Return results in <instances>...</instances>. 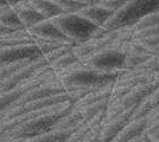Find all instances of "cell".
Returning a JSON list of instances; mask_svg holds the SVG:
<instances>
[{"instance_id": "12", "label": "cell", "mask_w": 159, "mask_h": 142, "mask_svg": "<svg viewBox=\"0 0 159 142\" xmlns=\"http://www.w3.org/2000/svg\"><path fill=\"white\" fill-rule=\"evenodd\" d=\"M50 1L57 5L64 13H77L81 8L87 6L74 0H50Z\"/></svg>"}, {"instance_id": "7", "label": "cell", "mask_w": 159, "mask_h": 142, "mask_svg": "<svg viewBox=\"0 0 159 142\" xmlns=\"http://www.w3.org/2000/svg\"><path fill=\"white\" fill-rule=\"evenodd\" d=\"M77 14L81 15L82 18H84L89 23L94 24L95 26L103 27L114 13L101 7L98 4H94V5H87L83 8H81L77 12Z\"/></svg>"}, {"instance_id": "4", "label": "cell", "mask_w": 159, "mask_h": 142, "mask_svg": "<svg viewBox=\"0 0 159 142\" xmlns=\"http://www.w3.org/2000/svg\"><path fill=\"white\" fill-rule=\"evenodd\" d=\"M42 56L43 52L37 44L17 45L0 49V67H7L23 61L36 59Z\"/></svg>"}, {"instance_id": "3", "label": "cell", "mask_w": 159, "mask_h": 142, "mask_svg": "<svg viewBox=\"0 0 159 142\" xmlns=\"http://www.w3.org/2000/svg\"><path fill=\"white\" fill-rule=\"evenodd\" d=\"M126 54L120 49H105L83 62L84 68L94 69L105 72L121 71Z\"/></svg>"}, {"instance_id": "18", "label": "cell", "mask_w": 159, "mask_h": 142, "mask_svg": "<svg viewBox=\"0 0 159 142\" xmlns=\"http://www.w3.org/2000/svg\"><path fill=\"white\" fill-rule=\"evenodd\" d=\"M5 8H6V7H5ZM2 10H4V8H0V12H1V11H2Z\"/></svg>"}, {"instance_id": "8", "label": "cell", "mask_w": 159, "mask_h": 142, "mask_svg": "<svg viewBox=\"0 0 159 142\" xmlns=\"http://www.w3.org/2000/svg\"><path fill=\"white\" fill-rule=\"evenodd\" d=\"M12 8L16 11V13L19 18V21L25 30L37 25L40 21L45 20L36 10H33L32 7L29 5L27 0H21Z\"/></svg>"}, {"instance_id": "10", "label": "cell", "mask_w": 159, "mask_h": 142, "mask_svg": "<svg viewBox=\"0 0 159 142\" xmlns=\"http://www.w3.org/2000/svg\"><path fill=\"white\" fill-rule=\"evenodd\" d=\"M0 26L5 27L10 31L25 30L12 7H6L0 12Z\"/></svg>"}, {"instance_id": "1", "label": "cell", "mask_w": 159, "mask_h": 142, "mask_svg": "<svg viewBox=\"0 0 159 142\" xmlns=\"http://www.w3.org/2000/svg\"><path fill=\"white\" fill-rule=\"evenodd\" d=\"M159 10V0H129L125 6L112 15L103 28L105 31H116L132 28L148 14Z\"/></svg>"}, {"instance_id": "14", "label": "cell", "mask_w": 159, "mask_h": 142, "mask_svg": "<svg viewBox=\"0 0 159 142\" xmlns=\"http://www.w3.org/2000/svg\"><path fill=\"white\" fill-rule=\"evenodd\" d=\"M74 1H77L80 4H83V5H94V4H98L101 0H74Z\"/></svg>"}, {"instance_id": "2", "label": "cell", "mask_w": 159, "mask_h": 142, "mask_svg": "<svg viewBox=\"0 0 159 142\" xmlns=\"http://www.w3.org/2000/svg\"><path fill=\"white\" fill-rule=\"evenodd\" d=\"M62 33L76 45L93 37L100 27L95 26L77 13H64L51 19Z\"/></svg>"}, {"instance_id": "11", "label": "cell", "mask_w": 159, "mask_h": 142, "mask_svg": "<svg viewBox=\"0 0 159 142\" xmlns=\"http://www.w3.org/2000/svg\"><path fill=\"white\" fill-rule=\"evenodd\" d=\"M125 62H124V67L121 71H127V70H132L135 69L137 67L141 65L144 62H146L148 58H151L154 54H134V52H128L125 54Z\"/></svg>"}, {"instance_id": "13", "label": "cell", "mask_w": 159, "mask_h": 142, "mask_svg": "<svg viewBox=\"0 0 159 142\" xmlns=\"http://www.w3.org/2000/svg\"><path fill=\"white\" fill-rule=\"evenodd\" d=\"M148 100L151 102V105L153 109H156L157 107H159V85L157 87V89L153 91V94L148 97Z\"/></svg>"}, {"instance_id": "16", "label": "cell", "mask_w": 159, "mask_h": 142, "mask_svg": "<svg viewBox=\"0 0 159 142\" xmlns=\"http://www.w3.org/2000/svg\"><path fill=\"white\" fill-rule=\"evenodd\" d=\"M5 7H8L6 0H0V8H5Z\"/></svg>"}, {"instance_id": "5", "label": "cell", "mask_w": 159, "mask_h": 142, "mask_svg": "<svg viewBox=\"0 0 159 142\" xmlns=\"http://www.w3.org/2000/svg\"><path fill=\"white\" fill-rule=\"evenodd\" d=\"M29 34L38 41H49V43H57L64 45H75L73 41H69L64 34L58 30V27L52 23L51 19L43 20L37 25L26 30Z\"/></svg>"}, {"instance_id": "17", "label": "cell", "mask_w": 159, "mask_h": 142, "mask_svg": "<svg viewBox=\"0 0 159 142\" xmlns=\"http://www.w3.org/2000/svg\"><path fill=\"white\" fill-rule=\"evenodd\" d=\"M147 140H148V139H147V135H145L141 137V140H140L139 142H147Z\"/></svg>"}, {"instance_id": "6", "label": "cell", "mask_w": 159, "mask_h": 142, "mask_svg": "<svg viewBox=\"0 0 159 142\" xmlns=\"http://www.w3.org/2000/svg\"><path fill=\"white\" fill-rule=\"evenodd\" d=\"M134 108L127 110L125 113L120 114L119 116L114 117L109 121H106L99 131V142H109L114 136L119 133L121 129L132 120Z\"/></svg>"}, {"instance_id": "9", "label": "cell", "mask_w": 159, "mask_h": 142, "mask_svg": "<svg viewBox=\"0 0 159 142\" xmlns=\"http://www.w3.org/2000/svg\"><path fill=\"white\" fill-rule=\"evenodd\" d=\"M29 5L36 10L38 13L45 19H53L61 14H64V12L61 10L57 5H55L50 0H27Z\"/></svg>"}, {"instance_id": "15", "label": "cell", "mask_w": 159, "mask_h": 142, "mask_svg": "<svg viewBox=\"0 0 159 142\" xmlns=\"http://www.w3.org/2000/svg\"><path fill=\"white\" fill-rule=\"evenodd\" d=\"M10 32H12V31L7 30V28H5V27L0 26V37H2V36H5V34L10 33Z\"/></svg>"}]
</instances>
